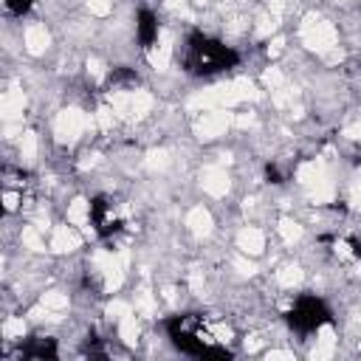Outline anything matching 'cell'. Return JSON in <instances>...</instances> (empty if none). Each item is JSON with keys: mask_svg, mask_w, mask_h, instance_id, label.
<instances>
[{"mask_svg": "<svg viewBox=\"0 0 361 361\" xmlns=\"http://www.w3.org/2000/svg\"><path fill=\"white\" fill-rule=\"evenodd\" d=\"M330 248L338 259H350V262H361V237L358 234H341L330 240Z\"/></svg>", "mask_w": 361, "mask_h": 361, "instance_id": "52a82bcc", "label": "cell"}, {"mask_svg": "<svg viewBox=\"0 0 361 361\" xmlns=\"http://www.w3.org/2000/svg\"><path fill=\"white\" fill-rule=\"evenodd\" d=\"M20 355L23 358H56V338L51 336H31L25 338V344H20Z\"/></svg>", "mask_w": 361, "mask_h": 361, "instance_id": "8992f818", "label": "cell"}, {"mask_svg": "<svg viewBox=\"0 0 361 361\" xmlns=\"http://www.w3.org/2000/svg\"><path fill=\"white\" fill-rule=\"evenodd\" d=\"M285 322H288V327L293 333L310 336V333L322 330L324 324H330L333 322V313H330V307H327V302L322 296H316V293H299L293 299V305L288 307Z\"/></svg>", "mask_w": 361, "mask_h": 361, "instance_id": "3957f363", "label": "cell"}, {"mask_svg": "<svg viewBox=\"0 0 361 361\" xmlns=\"http://www.w3.org/2000/svg\"><path fill=\"white\" fill-rule=\"evenodd\" d=\"M0 3H3L6 14H11V17H23L34 8V0H0Z\"/></svg>", "mask_w": 361, "mask_h": 361, "instance_id": "ba28073f", "label": "cell"}, {"mask_svg": "<svg viewBox=\"0 0 361 361\" xmlns=\"http://www.w3.org/2000/svg\"><path fill=\"white\" fill-rule=\"evenodd\" d=\"M183 71L192 73V76H217V73H226L231 68L240 65V54L226 45L223 39L206 34V31H192L186 37V45H183V59H180Z\"/></svg>", "mask_w": 361, "mask_h": 361, "instance_id": "7a4b0ae2", "label": "cell"}, {"mask_svg": "<svg viewBox=\"0 0 361 361\" xmlns=\"http://www.w3.org/2000/svg\"><path fill=\"white\" fill-rule=\"evenodd\" d=\"M87 223L99 237H116L127 228V212L113 195H96L87 203Z\"/></svg>", "mask_w": 361, "mask_h": 361, "instance_id": "277c9868", "label": "cell"}, {"mask_svg": "<svg viewBox=\"0 0 361 361\" xmlns=\"http://www.w3.org/2000/svg\"><path fill=\"white\" fill-rule=\"evenodd\" d=\"M169 341L186 353V355H197V358H226L231 355V350L226 347V330L223 324H217L214 319L203 316V313H178L169 316L164 322Z\"/></svg>", "mask_w": 361, "mask_h": 361, "instance_id": "6da1fadb", "label": "cell"}, {"mask_svg": "<svg viewBox=\"0 0 361 361\" xmlns=\"http://www.w3.org/2000/svg\"><path fill=\"white\" fill-rule=\"evenodd\" d=\"M135 39L144 51H149L158 42V17H155V11L141 8L135 14Z\"/></svg>", "mask_w": 361, "mask_h": 361, "instance_id": "5b68a950", "label": "cell"}]
</instances>
